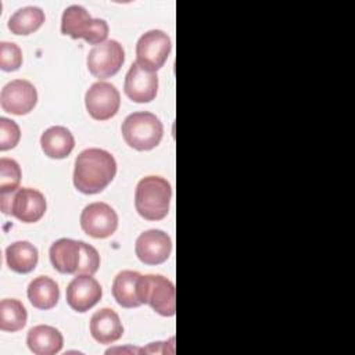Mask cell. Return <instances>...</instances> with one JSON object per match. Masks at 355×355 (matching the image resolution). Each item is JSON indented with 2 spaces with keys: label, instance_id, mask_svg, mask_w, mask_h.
I'll return each mask as SVG.
<instances>
[{
  "label": "cell",
  "instance_id": "7402d4cb",
  "mask_svg": "<svg viewBox=\"0 0 355 355\" xmlns=\"http://www.w3.org/2000/svg\"><path fill=\"white\" fill-rule=\"evenodd\" d=\"M46 17L42 8L28 6L17 10L8 19L7 26L14 35H31L36 32L44 22Z\"/></svg>",
  "mask_w": 355,
  "mask_h": 355
},
{
  "label": "cell",
  "instance_id": "603a6c76",
  "mask_svg": "<svg viewBox=\"0 0 355 355\" xmlns=\"http://www.w3.org/2000/svg\"><path fill=\"white\" fill-rule=\"evenodd\" d=\"M28 313L24 304L14 298H4L0 302V329L3 331H18L26 324Z\"/></svg>",
  "mask_w": 355,
  "mask_h": 355
},
{
  "label": "cell",
  "instance_id": "277c9868",
  "mask_svg": "<svg viewBox=\"0 0 355 355\" xmlns=\"http://www.w3.org/2000/svg\"><path fill=\"white\" fill-rule=\"evenodd\" d=\"M108 24L100 18H92L85 7L73 4L64 10L61 33L72 39H85L89 44H100L108 36Z\"/></svg>",
  "mask_w": 355,
  "mask_h": 355
},
{
  "label": "cell",
  "instance_id": "ba28073f",
  "mask_svg": "<svg viewBox=\"0 0 355 355\" xmlns=\"http://www.w3.org/2000/svg\"><path fill=\"white\" fill-rule=\"evenodd\" d=\"M125 61V51L119 42L105 40L94 46L86 58L89 72L98 79L114 76Z\"/></svg>",
  "mask_w": 355,
  "mask_h": 355
},
{
  "label": "cell",
  "instance_id": "52a82bcc",
  "mask_svg": "<svg viewBox=\"0 0 355 355\" xmlns=\"http://www.w3.org/2000/svg\"><path fill=\"white\" fill-rule=\"evenodd\" d=\"M171 49L172 43L165 32L148 31L136 43V62L147 71L157 72L166 62Z\"/></svg>",
  "mask_w": 355,
  "mask_h": 355
},
{
  "label": "cell",
  "instance_id": "4fadbf2b",
  "mask_svg": "<svg viewBox=\"0 0 355 355\" xmlns=\"http://www.w3.org/2000/svg\"><path fill=\"white\" fill-rule=\"evenodd\" d=\"M103 295L100 283L90 275H76L67 287V302L76 312H87Z\"/></svg>",
  "mask_w": 355,
  "mask_h": 355
},
{
  "label": "cell",
  "instance_id": "484cf974",
  "mask_svg": "<svg viewBox=\"0 0 355 355\" xmlns=\"http://www.w3.org/2000/svg\"><path fill=\"white\" fill-rule=\"evenodd\" d=\"M21 139V130L15 121L0 118V150L7 151L14 148Z\"/></svg>",
  "mask_w": 355,
  "mask_h": 355
},
{
  "label": "cell",
  "instance_id": "e0dca14e",
  "mask_svg": "<svg viewBox=\"0 0 355 355\" xmlns=\"http://www.w3.org/2000/svg\"><path fill=\"white\" fill-rule=\"evenodd\" d=\"M90 334L100 344H112L123 334V326L118 313L111 308H103L90 319Z\"/></svg>",
  "mask_w": 355,
  "mask_h": 355
},
{
  "label": "cell",
  "instance_id": "8fae6325",
  "mask_svg": "<svg viewBox=\"0 0 355 355\" xmlns=\"http://www.w3.org/2000/svg\"><path fill=\"white\" fill-rule=\"evenodd\" d=\"M37 103L35 86L25 79H15L4 85L0 93V104L6 112L14 115L29 114Z\"/></svg>",
  "mask_w": 355,
  "mask_h": 355
},
{
  "label": "cell",
  "instance_id": "3957f363",
  "mask_svg": "<svg viewBox=\"0 0 355 355\" xmlns=\"http://www.w3.org/2000/svg\"><path fill=\"white\" fill-rule=\"evenodd\" d=\"M121 132L129 147L137 151H148L159 144L164 126L155 114L140 111L125 118Z\"/></svg>",
  "mask_w": 355,
  "mask_h": 355
},
{
  "label": "cell",
  "instance_id": "44dd1931",
  "mask_svg": "<svg viewBox=\"0 0 355 355\" xmlns=\"http://www.w3.org/2000/svg\"><path fill=\"white\" fill-rule=\"evenodd\" d=\"M37 248L29 241H15L6 250V261L11 270L17 273H29L37 265Z\"/></svg>",
  "mask_w": 355,
  "mask_h": 355
},
{
  "label": "cell",
  "instance_id": "4316f807",
  "mask_svg": "<svg viewBox=\"0 0 355 355\" xmlns=\"http://www.w3.org/2000/svg\"><path fill=\"white\" fill-rule=\"evenodd\" d=\"M80 248H82V258H80V265L78 269V275H90L93 276L100 266V255L97 250L85 243L80 241Z\"/></svg>",
  "mask_w": 355,
  "mask_h": 355
},
{
  "label": "cell",
  "instance_id": "d4e9b609",
  "mask_svg": "<svg viewBox=\"0 0 355 355\" xmlns=\"http://www.w3.org/2000/svg\"><path fill=\"white\" fill-rule=\"evenodd\" d=\"M22 65V51L15 43H0V68L6 72L17 71Z\"/></svg>",
  "mask_w": 355,
  "mask_h": 355
},
{
  "label": "cell",
  "instance_id": "5bb4252c",
  "mask_svg": "<svg viewBox=\"0 0 355 355\" xmlns=\"http://www.w3.org/2000/svg\"><path fill=\"white\" fill-rule=\"evenodd\" d=\"M123 90L135 103H150L158 92V76L155 72L141 68L135 61L125 76Z\"/></svg>",
  "mask_w": 355,
  "mask_h": 355
},
{
  "label": "cell",
  "instance_id": "7a4b0ae2",
  "mask_svg": "<svg viewBox=\"0 0 355 355\" xmlns=\"http://www.w3.org/2000/svg\"><path fill=\"white\" fill-rule=\"evenodd\" d=\"M172 187L161 176H146L139 180L135 191L137 214L147 220H161L169 212Z\"/></svg>",
  "mask_w": 355,
  "mask_h": 355
},
{
  "label": "cell",
  "instance_id": "8992f818",
  "mask_svg": "<svg viewBox=\"0 0 355 355\" xmlns=\"http://www.w3.org/2000/svg\"><path fill=\"white\" fill-rule=\"evenodd\" d=\"M141 302L162 316H173L176 312V291L173 283L162 275H146L141 277Z\"/></svg>",
  "mask_w": 355,
  "mask_h": 355
},
{
  "label": "cell",
  "instance_id": "9a60e30c",
  "mask_svg": "<svg viewBox=\"0 0 355 355\" xmlns=\"http://www.w3.org/2000/svg\"><path fill=\"white\" fill-rule=\"evenodd\" d=\"M53 268L62 275H78L82 258L80 241L72 239H60L54 241L49 251Z\"/></svg>",
  "mask_w": 355,
  "mask_h": 355
},
{
  "label": "cell",
  "instance_id": "cb8c5ba5",
  "mask_svg": "<svg viewBox=\"0 0 355 355\" xmlns=\"http://www.w3.org/2000/svg\"><path fill=\"white\" fill-rule=\"evenodd\" d=\"M21 168L12 158L3 157L0 159V194L15 191L21 182Z\"/></svg>",
  "mask_w": 355,
  "mask_h": 355
},
{
  "label": "cell",
  "instance_id": "30bf717a",
  "mask_svg": "<svg viewBox=\"0 0 355 355\" xmlns=\"http://www.w3.org/2000/svg\"><path fill=\"white\" fill-rule=\"evenodd\" d=\"M82 230L94 239H107L118 227V215L114 208L105 202L97 201L86 205L80 214Z\"/></svg>",
  "mask_w": 355,
  "mask_h": 355
},
{
  "label": "cell",
  "instance_id": "5b68a950",
  "mask_svg": "<svg viewBox=\"0 0 355 355\" xmlns=\"http://www.w3.org/2000/svg\"><path fill=\"white\" fill-rule=\"evenodd\" d=\"M0 202L4 214L12 215L25 223L40 220L47 208L44 196L31 187H18L15 191L0 194Z\"/></svg>",
  "mask_w": 355,
  "mask_h": 355
},
{
  "label": "cell",
  "instance_id": "2e32d148",
  "mask_svg": "<svg viewBox=\"0 0 355 355\" xmlns=\"http://www.w3.org/2000/svg\"><path fill=\"white\" fill-rule=\"evenodd\" d=\"M141 277L143 275L135 270H122L115 276L112 295L122 308H137L143 305Z\"/></svg>",
  "mask_w": 355,
  "mask_h": 355
},
{
  "label": "cell",
  "instance_id": "7c38bea8",
  "mask_svg": "<svg viewBox=\"0 0 355 355\" xmlns=\"http://www.w3.org/2000/svg\"><path fill=\"white\" fill-rule=\"evenodd\" d=\"M135 252L143 263L159 265L165 262L172 252L171 237L159 229L146 230L136 239Z\"/></svg>",
  "mask_w": 355,
  "mask_h": 355
},
{
  "label": "cell",
  "instance_id": "d6986e66",
  "mask_svg": "<svg viewBox=\"0 0 355 355\" xmlns=\"http://www.w3.org/2000/svg\"><path fill=\"white\" fill-rule=\"evenodd\" d=\"M40 146L44 155L49 158L62 159L72 153L75 147V139L71 130L65 126H51L43 132L40 137Z\"/></svg>",
  "mask_w": 355,
  "mask_h": 355
},
{
  "label": "cell",
  "instance_id": "ac0fdd59",
  "mask_svg": "<svg viewBox=\"0 0 355 355\" xmlns=\"http://www.w3.org/2000/svg\"><path fill=\"white\" fill-rule=\"evenodd\" d=\"M26 344L35 355H54L61 351L64 337L61 331L53 326L37 324L28 331Z\"/></svg>",
  "mask_w": 355,
  "mask_h": 355
},
{
  "label": "cell",
  "instance_id": "ffe728a7",
  "mask_svg": "<svg viewBox=\"0 0 355 355\" xmlns=\"http://www.w3.org/2000/svg\"><path fill=\"white\" fill-rule=\"evenodd\" d=\"M26 294L31 304L43 311L54 308L60 300L58 284L47 276H37L33 279L28 286Z\"/></svg>",
  "mask_w": 355,
  "mask_h": 355
},
{
  "label": "cell",
  "instance_id": "6da1fadb",
  "mask_svg": "<svg viewBox=\"0 0 355 355\" xmlns=\"http://www.w3.org/2000/svg\"><path fill=\"white\" fill-rule=\"evenodd\" d=\"M115 158L103 148H86L75 159L73 186L83 194L103 191L115 178Z\"/></svg>",
  "mask_w": 355,
  "mask_h": 355
},
{
  "label": "cell",
  "instance_id": "9c48e42d",
  "mask_svg": "<svg viewBox=\"0 0 355 355\" xmlns=\"http://www.w3.org/2000/svg\"><path fill=\"white\" fill-rule=\"evenodd\" d=\"M85 105L93 119L107 121L119 111L121 96L112 83L96 82L85 94Z\"/></svg>",
  "mask_w": 355,
  "mask_h": 355
}]
</instances>
